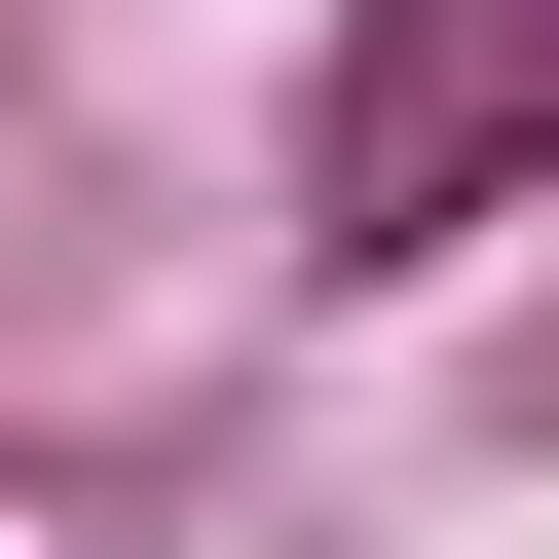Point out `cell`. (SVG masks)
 I'll list each match as a JSON object with an SVG mask.
<instances>
[{"label": "cell", "instance_id": "6da1fadb", "mask_svg": "<svg viewBox=\"0 0 559 559\" xmlns=\"http://www.w3.org/2000/svg\"><path fill=\"white\" fill-rule=\"evenodd\" d=\"M485 150H559V0H411V38H336V224H485Z\"/></svg>", "mask_w": 559, "mask_h": 559}]
</instances>
